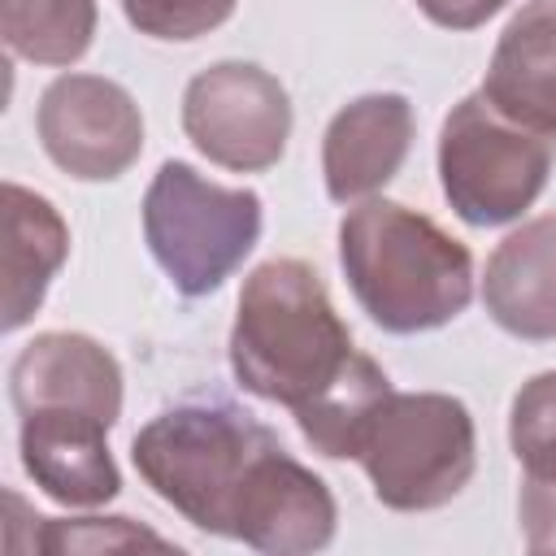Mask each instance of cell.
I'll return each mask as SVG.
<instances>
[{
	"label": "cell",
	"instance_id": "cell-19",
	"mask_svg": "<svg viewBox=\"0 0 556 556\" xmlns=\"http://www.w3.org/2000/svg\"><path fill=\"white\" fill-rule=\"evenodd\" d=\"M521 465V495L517 517L530 552H556V443L530 447L517 456Z\"/></svg>",
	"mask_w": 556,
	"mask_h": 556
},
{
	"label": "cell",
	"instance_id": "cell-8",
	"mask_svg": "<svg viewBox=\"0 0 556 556\" xmlns=\"http://www.w3.org/2000/svg\"><path fill=\"white\" fill-rule=\"evenodd\" d=\"M35 130L48 161L78 182L122 178L143 152V117L135 96L100 74L52 78L39 96Z\"/></svg>",
	"mask_w": 556,
	"mask_h": 556
},
{
	"label": "cell",
	"instance_id": "cell-7",
	"mask_svg": "<svg viewBox=\"0 0 556 556\" xmlns=\"http://www.w3.org/2000/svg\"><path fill=\"white\" fill-rule=\"evenodd\" d=\"M182 135L213 165L261 174L282 161L291 139L287 87L252 61H217L182 91Z\"/></svg>",
	"mask_w": 556,
	"mask_h": 556
},
{
	"label": "cell",
	"instance_id": "cell-11",
	"mask_svg": "<svg viewBox=\"0 0 556 556\" xmlns=\"http://www.w3.org/2000/svg\"><path fill=\"white\" fill-rule=\"evenodd\" d=\"M17 421L22 469L48 500L65 508H100L122 491V473L109 452L113 426L78 413H26Z\"/></svg>",
	"mask_w": 556,
	"mask_h": 556
},
{
	"label": "cell",
	"instance_id": "cell-3",
	"mask_svg": "<svg viewBox=\"0 0 556 556\" xmlns=\"http://www.w3.org/2000/svg\"><path fill=\"white\" fill-rule=\"evenodd\" d=\"M278 434L230 400H182L156 413L130 443L139 478L195 530L235 539L239 508L278 452Z\"/></svg>",
	"mask_w": 556,
	"mask_h": 556
},
{
	"label": "cell",
	"instance_id": "cell-18",
	"mask_svg": "<svg viewBox=\"0 0 556 556\" xmlns=\"http://www.w3.org/2000/svg\"><path fill=\"white\" fill-rule=\"evenodd\" d=\"M35 547L43 552H109V547H174L161 534L135 526L130 517H39Z\"/></svg>",
	"mask_w": 556,
	"mask_h": 556
},
{
	"label": "cell",
	"instance_id": "cell-10",
	"mask_svg": "<svg viewBox=\"0 0 556 556\" xmlns=\"http://www.w3.org/2000/svg\"><path fill=\"white\" fill-rule=\"evenodd\" d=\"M413 104L400 91H369L343 104L321 135V178L334 204L378 195L413 148Z\"/></svg>",
	"mask_w": 556,
	"mask_h": 556
},
{
	"label": "cell",
	"instance_id": "cell-20",
	"mask_svg": "<svg viewBox=\"0 0 556 556\" xmlns=\"http://www.w3.org/2000/svg\"><path fill=\"white\" fill-rule=\"evenodd\" d=\"M504 4H508V0H417V9H421L434 26H443V30H473V26H482L486 17H495Z\"/></svg>",
	"mask_w": 556,
	"mask_h": 556
},
{
	"label": "cell",
	"instance_id": "cell-2",
	"mask_svg": "<svg viewBox=\"0 0 556 556\" xmlns=\"http://www.w3.org/2000/svg\"><path fill=\"white\" fill-rule=\"evenodd\" d=\"M339 265L356 304L391 334L456 321L473 300V256L434 217L400 200H356L339 222Z\"/></svg>",
	"mask_w": 556,
	"mask_h": 556
},
{
	"label": "cell",
	"instance_id": "cell-17",
	"mask_svg": "<svg viewBox=\"0 0 556 556\" xmlns=\"http://www.w3.org/2000/svg\"><path fill=\"white\" fill-rule=\"evenodd\" d=\"M235 4L239 0H122V13L148 39L187 43L217 30L235 13Z\"/></svg>",
	"mask_w": 556,
	"mask_h": 556
},
{
	"label": "cell",
	"instance_id": "cell-15",
	"mask_svg": "<svg viewBox=\"0 0 556 556\" xmlns=\"http://www.w3.org/2000/svg\"><path fill=\"white\" fill-rule=\"evenodd\" d=\"M0 35L30 65H74L96 39V0H0Z\"/></svg>",
	"mask_w": 556,
	"mask_h": 556
},
{
	"label": "cell",
	"instance_id": "cell-12",
	"mask_svg": "<svg viewBox=\"0 0 556 556\" xmlns=\"http://www.w3.org/2000/svg\"><path fill=\"white\" fill-rule=\"evenodd\" d=\"M482 304L513 339H556V213L530 217L495 243L482 274Z\"/></svg>",
	"mask_w": 556,
	"mask_h": 556
},
{
	"label": "cell",
	"instance_id": "cell-4",
	"mask_svg": "<svg viewBox=\"0 0 556 556\" xmlns=\"http://www.w3.org/2000/svg\"><path fill=\"white\" fill-rule=\"evenodd\" d=\"M352 460H361L378 504L395 513H430L469 486L478 430L456 395L391 387L369 413Z\"/></svg>",
	"mask_w": 556,
	"mask_h": 556
},
{
	"label": "cell",
	"instance_id": "cell-16",
	"mask_svg": "<svg viewBox=\"0 0 556 556\" xmlns=\"http://www.w3.org/2000/svg\"><path fill=\"white\" fill-rule=\"evenodd\" d=\"M391 391V378L387 369L374 361V356H356L352 369L304 413H295V426L300 434L330 460H352L356 456V443H361V430L369 421V413L378 408V400Z\"/></svg>",
	"mask_w": 556,
	"mask_h": 556
},
{
	"label": "cell",
	"instance_id": "cell-13",
	"mask_svg": "<svg viewBox=\"0 0 556 556\" xmlns=\"http://www.w3.org/2000/svg\"><path fill=\"white\" fill-rule=\"evenodd\" d=\"M478 91L500 113L556 135V0H530L513 13Z\"/></svg>",
	"mask_w": 556,
	"mask_h": 556
},
{
	"label": "cell",
	"instance_id": "cell-1",
	"mask_svg": "<svg viewBox=\"0 0 556 556\" xmlns=\"http://www.w3.org/2000/svg\"><path fill=\"white\" fill-rule=\"evenodd\" d=\"M356 356L352 330L308 261L274 256L243 278L230 326V374L248 395L282 404L295 417L313 408Z\"/></svg>",
	"mask_w": 556,
	"mask_h": 556
},
{
	"label": "cell",
	"instance_id": "cell-9",
	"mask_svg": "<svg viewBox=\"0 0 556 556\" xmlns=\"http://www.w3.org/2000/svg\"><path fill=\"white\" fill-rule=\"evenodd\" d=\"M9 400L26 413H78L104 426L122 417V365L117 356L78 330L35 334L9 365Z\"/></svg>",
	"mask_w": 556,
	"mask_h": 556
},
{
	"label": "cell",
	"instance_id": "cell-6",
	"mask_svg": "<svg viewBox=\"0 0 556 556\" xmlns=\"http://www.w3.org/2000/svg\"><path fill=\"white\" fill-rule=\"evenodd\" d=\"M552 165L556 135L500 113L482 91L456 100L439 126V182L469 226L517 222L543 195Z\"/></svg>",
	"mask_w": 556,
	"mask_h": 556
},
{
	"label": "cell",
	"instance_id": "cell-5",
	"mask_svg": "<svg viewBox=\"0 0 556 556\" xmlns=\"http://www.w3.org/2000/svg\"><path fill=\"white\" fill-rule=\"evenodd\" d=\"M261 195L222 187L187 161H165L143 191V239L182 295L217 291L261 239Z\"/></svg>",
	"mask_w": 556,
	"mask_h": 556
},
{
	"label": "cell",
	"instance_id": "cell-14",
	"mask_svg": "<svg viewBox=\"0 0 556 556\" xmlns=\"http://www.w3.org/2000/svg\"><path fill=\"white\" fill-rule=\"evenodd\" d=\"M70 256V226L43 200L39 191L22 182H4V317L0 326L13 334L22 330L43 295L56 269Z\"/></svg>",
	"mask_w": 556,
	"mask_h": 556
}]
</instances>
